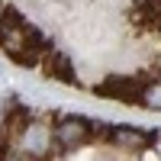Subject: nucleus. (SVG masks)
I'll return each instance as SVG.
<instances>
[{
    "label": "nucleus",
    "mask_w": 161,
    "mask_h": 161,
    "mask_svg": "<svg viewBox=\"0 0 161 161\" xmlns=\"http://www.w3.org/2000/svg\"><path fill=\"white\" fill-rule=\"evenodd\" d=\"M158 71H132V74H106L93 90L106 100H119V103H142V90L148 80H155Z\"/></svg>",
    "instance_id": "f257e3e1"
},
{
    "label": "nucleus",
    "mask_w": 161,
    "mask_h": 161,
    "mask_svg": "<svg viewBox=\"0 0 161 161\" xmlns=\"http://www.w3.org/2000/svg\"><path fill=\"white\" fill-rule=\"evenodd\" d=\"M10 148L19 152L23 158H29V161H45V158H52V152L58 148V145H55V126H48L45 119L36 116L32 123L13 139Z\"/></svg>",
    "instance_id": "f03ea898"
},
{
    "label": "nucleus",
    "mask_w": 161,
    "mask_h": 161,
    "mask_svg": "<svg viewBox=\"0 0 161 161\" xmlns=\"http://www.w3.org/2000/svg\"><path fill=\"white\" fill-rule=\"evenodd\" d=\"M97 139V123L87 116H61L55 123V145L61 152H77Z\"/></svg>",
    "instance_id": "7ed1b4c3"
},
{
    "label": "nucleus",
    "mask_w": 161,
    "mask_h": 161,
    "mask_svg": "<svg viewBox=\"0 0 161 161\" xmlns=\"http://www.w3.org/2000/svg\"><path fill=\"white\" fill-rule=\"evenodd\" d=\"M148 142H155V136L136 126H113L110 136H106V145L116 152H145Z\"/></svg>",
    "instance_id": "20e7f679"
},
{
    "label": "nucleus",
    "mask_w": 161,
    "mask_h": 161,
    "mask_svg": "<svg viewBox=\"0 0 161 161\" xmlns=\"http://www.w3.org/2000/svg\"><path fill=\"white\" fill-rule=\"evenodd\" d=\"M42 74L52 77V80H61V84H77V71H74V61L71 55H64L61 48L48 52L42 58Z\"/></svg>",
    "instance_id": "39448f33"
},
{
    "label": "nucleus",
    "mask_w": 161,
    "mask_h": 161,
    "mask_svg": "<svg viewBox=\"0 0 161 161\" xmlns=\"http://www.w3.org/2000/svg\"><path fill=\"white\" fill-rule=\"evenodd\" d=\"M139 106H145V110H158V113H161V77H155V80L145 84L142 103H139Z\"/></svg>",
    "instance_id": "423d86ee"
},
{
    "label": "nucleus",
    "mask_w": 161,
    "mask_h": 161,
    "mask_svg": "<svg viewBox=\"0 0 161 161\" xmlns=\"http://www.w3.org/2000/svg\"><path fill=\"white\" fill-rule=\"evenodd\" d=\"M155 155L161 158V136H155Z\"/></svg>",
    "instance_id": "0eeeda50"
}]
</instances>
